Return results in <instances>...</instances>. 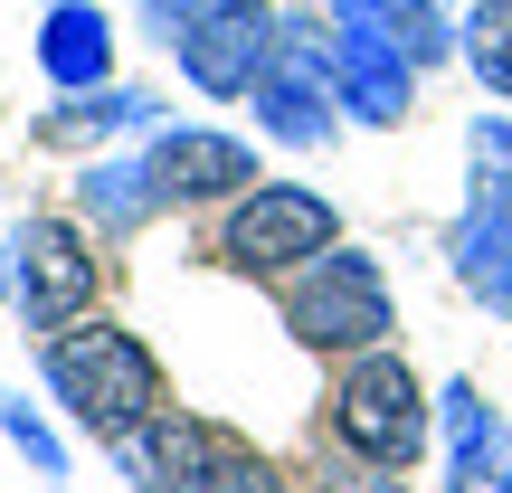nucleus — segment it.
<instances>
[{"label": "nucleus", "instance_id": "obj_23", "mask_svg": "<svg viewBox=\"0 0 512 493\" xmlns=\"http://www.w3.org/2000/svg\"><path fill=\"white\" fill-rule=\"evenodd\" d=\"M361 493H408V484H361Z\"/></svg>", "mask_w": 512, "mask_h": 493}, {"label": "nucleus", "instance_id": "obj_15", "mask_svg": "<svg viewBox=\"0 0 512 493\" xmlns=\"http://www.w3.org/2000/svg\"><path fill=\"white\" fill-rule=\"evenodd\" d=\"M332 19H351V29H380L399 38L418 67H437V57H456V19L437 10V0H323Z\"/></svg>", "mask_w": 512, "mask_h": 493}, {"label": "nucleus", "instance_id": "obj_22", "mask_svg": "<svg viewBox=\"0 0 512 493\" xmlns=\"http://www.w3.org/2000/svg\"><path fill=\"white\" fill-rule=\"evenodd\" d=\"M0 304H19V285H10V247H0Z\"/></svg>", "mask_w": 512, "mask_h": 493}, {"label": "nucleus", "instance_id": "obj_11", "mask_svg": "<svg viewBox=\"0 0 512 493\" xmlns=\"http://www.w3.org/2000/svg\"><path fill=\"white\" fill-rule=\"evenodd\" d=\"M446 275L484 313H512V190H475L446 228Z\"/></svg>", "mask_w": 512, "mask_h": 493}, {"label": "nucleus", "instance_id": "obj_16", "mask_svg": "<svg viewBox=\"0 0 512 493\" xmlns=\"http://www.w3.org/2000/svg\"><path fill=\"white\" fill-rule=\"evenodd\" d=\"M456 57L475 67L484 95H503V105H512V0H475V10L456 19Z\"/></svg>", "mask_w": 512, "mask_h": 493}, {"label": "nucleus", "instance_id": "obj_21", "mask_svg": "<svg viewBox=\"0 0 512 493\" xmlns=\"http://www.w3.org/2000/svg\"><path fill=\"white\" fill-rule=\"evenodd\" d=\"M200 10H209V0H143V19H152V29H162V38L181 29V19H200Z\"/></svg>", "mask_w": 512, "mask_h": 493}, {"label": "nucleus", "instance_id": "obj_2", "mask_svg": "<svg viewBox=\"0 0 512 493\" xmlns=\"http://www.w3.org/2000/svg\"><path fill=\"white\" fill-rule=\"evenodd\" d=\"M332 437H342L370 475H408V465L427 456V437H437V399H427V380L380 342V351H361V361L332 380Z\"/></svg>", "mask_w": 512, "mask_h": 493}, {"label": "nucleus", "instance_id": "obj_12", "mask_svg": "<svg viewBox=\"0 0 512 493\" xmlns=\"http://www.w3.org/2000/svg\"><path fill=\"white\" fill-rule=\"evenodd\" d=\"M67 200H76V219H86L95 238H133V228H152L171 209L152 152H95V162L67 181Z\"/></svg>", "mask_w": 512, "mask_h": 493}, {"label": "nucleus", "instance_id": "obj_6", "mask_svg": "<svg viewBox=\"0 0 512 493\" xmlns=\"http://www.w3.org/2000/svg\"><path fill=\"white\" fill-rule=\"evenodd\" d=\"M275 38H285V19H275L266 0H209V10L181 19L162 48L181 57V76L209 95V105H238V95H256V76L275 67Z\"/></svg>", "mask_w": 512, "mask_h": 493}, {"label": "nucleus", "instance_id": "obj_10", "mask_svg": "<svg viewBox=\"0 0 512 493\" xmlns=\"http://www.w3.org/2000/svg\"><path fill=\"white\" fill-rule=\"evenodd\" d=\"M114 475L143 484V493H209V456H219V427L209 418H181V408H152L133 437L105 446Z\"/></svg>", "mask_w": 512, "mask_h": 493}, {"label": "nucleus", "instance_id": "obj_9", "mask_svg": "<svg viewBox=\"0 0 512 493\" xmlns=\"http://www.w3.org/2000/svg\"><path fill=\"white\" fill-rule=\"evenodd\" d=\"M152 171H162V200L171 209H209V200H238L256 190V152L219 124H162L152 133Z\"/></svg>", "mask_w": 512, "mask_h": 493}, {"label": "nucleus", "instance_id": "obj_4", "mask_svg": "<svg viewBox=\"0 0 512 493\" xmlns=\"http://www.w3.org/2000/svg\"><path fill=\"white\" fill-rule=\"evenodd\" d=\"M323 247H342V219L313 181H256L219 219V266L228 275H304Z\"/></svg>", "mask_w": 512, "mask_h": 493}, {"label": "nucleus", "instance_id": "obj_5", "mask_svg": "<svg viewBox=\"0 0 512 493\" xmlns=\"http://www.w3.org/2000/svg\"><path fill=\"white\" fill-rule=\"evenodd\" d=\"M256 133L285 152H323L342 133V86H332V29L323 19H285L275 67L256 76Z\"/></svg>", "mask_w": 512, "mask_h": 493}, {"label": "nucleus", "instance_id": "obj_13", "mask_svg": "<svg viewBox=\"0 0 512 493\" xmlns=\"http://www.w3.org/2000/svg\"><path fill=\"white\" fill-rule=\"evenodd\" d=\"M29 57H38V76H48L57 95L114 86V19L95 10V0H48V19H38Z\"/></svg>", "mask_w": 512, "mask_h": 493}, {"label": "nucleus", "instance_id": "obj_14", "mask_svg": "<svg viewBox=\"0 0 512 493\" xmlns=\"http://www.w3.org/2000/svg\"><path fill=\"white\" fill-rule=\"evenodd\" d=\"M29 133L48 152H95V143H114V133H162V95L114 76V86H86V95H67V105H48Z\"/></svg>", "mask_w": 512, "mask_h": 493}, {"label": "nucleus", "instance_id": "obj_1", "mask_svg": "<svg viewBox=\"0 0 512 493\" xmlns=\"http://www.w3.org/2000/svg\"><path fill=\"white\" fill-rule=\"evenodd\" d=\"M38 370H48V399L86 427L95 446L133 437V427L162 408V361L143 351V332H124L114 313H76L67 332L38 342Z\"/></svg>", "mask_w": 512, "mask_h": 493}, {"label": "nucleus", "instance_id": "obj_8", "mask_svg": "<svg viewBox=\"0 0 512 493\" xmlns=\"http://www.w3.org/2000/svg\"><path fill=\"white\" fill-rule=\"evenodd\" d=\"M418 76H427V67L399 48V38L332 19V86H342V114H351V124H408Z\"/></svg>", "mask_w": 512, "mask_h": 493}, {"label": "nucleus", "instance_id": "obj_3", "mask_svg": "<svg viewBox=\"0 0 512 493\" xmlns=\"http://www.w3.org/2000/svg\"><path fill=\"white\" fill-rule=\"evenodd\" d=\"M285 332H294L304 351H342V361L380 351L389 332H399V304H389L380 256H361V247H323V256H313V266L285 285Z\"/></svg>", "mask_w": 512, "mask_h": 493}, {"label": "nucleus", "instance_id": "obj_7", "mask_svg": "<svg viewBox=\"0 0 512 493\" xmlns=\"http://www.w3.org/2000/svg\"><path fill=\"white\" fill-rule=\"evenodd\" d=\"M10 285H19V323L48 342L95 304V228L86 219H19L10 228Z\"/></svg>", "mask_w": 512, "mask_h": 493}, {"label": "nucleus", "instance_id": "obj_17", "mask_svg": "<svg viewBox=\"0 0 512 493\" xmlns=\"http://www.w3.org/2000/svg\"><path fill=\"white\" fill-rule=\"evenodd\" d=\"M446 493H512V427L484 418L475 437L446 446Z\"/></svg>", "mask_w": 512, "mask_h": 493}, {"label": "nucleus", "instance_id": "obj_18", "mask_svg": "<svg viewBox=\"0 0 512 493\" xmlns=\"http://www.w3.org/2000/svg\"><path fill=\"white\" fill-rule=\"evenodd\" d=\"M0 437H10V456H29L38 484H67V437H57V427L38 418L19 389H0Z\"/></svg>", "mask_w": 512, "mask_h": 493}, {"label": "nucleus", "instance_id": "obj_20", "mask_svg": "<svg viewBox=\"0 0 512 493\" xmlns=\"http://www.w3.org/2000/svg\"><path fill=\"white\" fill-rule=\"evenodd\" d=\"M209 493H285V484H275V465L256 456L247 437H228V427H219V456H209Z\"/></svg>", "mask_w": 512, "mask_h": 493}, {"label": "nucleus", "instance_id": "obj_19", "mask_svg": "<svg viewBox=\"0 0 512 493\" xmlns=\"http://www.w3.org/2000/svg\"><path fill=\"white\" fill-rule=\"evenodd\" d=\"M465 162H475V190H512V114L465 124Z\"/></svg>", "mask_w": 512, "mask_h": 493}]
</instances>
